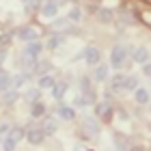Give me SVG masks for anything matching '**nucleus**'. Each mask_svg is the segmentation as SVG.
Returning <instances> with one entry per match:
<instances>
[{
  "instance_id": "28",
  "label": "nucleus",
  "mask_w": 151,
  "mask_h": 151,
  "mask_svg": "<svg viewBox=\"0 0 151 151\" xmlns=\"http://www.w3.org/2000/svg\"><path fill=\"white\" fill-rule=\"evenodd\" d=\"M97 15H99L101 22H110V19H112V13H110V11H106V9H101V11L97 13Z\"/></svg>"
},
{
  "instance_id": "4",
  "label": "nucleus",
  "mask_w": 151,
  "mask_h": 151,
  "mask_svg": "<svg viewBox=\"0 0 151 151\" xmlns=\"http://www.w3.org/2000/svg\"><path fill=\"white\" fill-rule=\"evenodd\" d=\"M82 58H84L88 65H95V67H97V65H99V58H101V52L97 50V47L88 45V47H84V52H82Z\"/></svg>"
},
{
  "instance_id": "20",
  "label": "nucleus",
  "mask_w": 151,
  "mask_h": 151,
  "mask_svg": "<svg viewBox=\"0 0 151 151\" xmlns=\"http://www.w3.org/2000/svg\"><path fill=\"white\" fill-rule=\"evenodd\" d=\"M39 95H41V88H30L28 93H24V99L26 101H30V104H35V101H39Z\"/></svg>"
},
{
  "instance_id": "7",
  "label": "nucleus",
  "mask_w": 151,
  "mask_h": 151,
  "mask_svg": "<svg viewBox=\"0 0 151 151\" xmlns=\"http://www.w3.org/2000/svg\"><path fill=\"white\" fill-rule=\"evenodd\" d=\"M56 114L60 116V119H65V121H71V119H76V110L71 106H67V104H58V108H56Z\"/></svg>"
},
{
  "instance_id": "10",
  "label": "nucleus",
  "mask_w": 151,
  "mask_h": 151,
  "mask_svg": "<svg viewBox=\"0 0 151 151\" xmlns=\"http://www.w3.org/2000/svg\"><path fill=\"white\" fill-rule=\"evenodd\" d=\"M56 13H58V4L56 2H45L41 6V15L43 17H54Z\"/></svg>"
},
{
  "instance_id": "26",
  "label": "nucleus",
  "mask_w": 151,
  "mask_h": 151,
  "mask_svg": "<svg viewBox=\"0 0 151 151\" xmlns=\"http://www.w3.org/2000/svg\"><path fill=\"white\" fill-rule=\"evenodd\" d=\"M73 106H80V108H84V106H88V99L84 97V95H78V97L73 99Z\"/></svg>"
},
{
  "instance_id": "2",
  "label": "nucleus",
  "mask_w": 151,
  "mask_h": 151,
  "mask_svg": "<svg viewBox=\"0 0 151 151\" xmlns=\"http://www.w3.org/2000/svg\"><path fill=\"white\" fill-rule=\"evenodd\" d=\"M41 50H43V45H41L39 41H35V43H28V45L24 47V58H22V63H24V65H30L32 60L39 58Z\"/></svg>"
},
{
  "instance_id": "29",
  "label": "nucleus",
  "mask_w": 151,
  "mask_h": 151,
  "mask_svg": "<svg viewBox=\"0 0 151 151\" xmlns=\"http://www.w3.org/2000/svg\"><path fill=\"white\" fill-rule=\"evenodd\" d=\"M63 41H65V39L60 37V35H58V37H52V39H50V43H47V47H58L60 43H63Z\"/></svg>"
},
{
  "instance_id": "23",
  "label": "nucleus",
  "mask_w": 151,
  "mask_h": 151,
  "mask_svg": "<svg viewBox=\"0 0 151 151\" xmlns=\"http://www.w3.org/2000/svg\"><path fill=\"white\" fill-rule=\"evenodd\" d=\"M17 97H19V95H17V91H15V88H11V91H6V93H4V104H6V106L15 104V101H17Z\"/></svg>"
},
{
  "instance_id": "3",
  "label": "nucleus",
  "mask_w": 151,
  "mask_h": 151,
  "mask_svg": "<svg viewBox=\"0 0 151 151\" xmlns=\"http://www.w3.org/2000/svg\"><path fill=\"white\" fill-rule=\"evenodd\" d=\"M17 37L26 41V43H35V41L39 39V30L35 28V26H22V28L17 30Z\"/></svg>"
},
{
  "instance_id": "33",
  "label": "nucleus",
  "mask_w": 151,
  "mask_h": 151,
  "mask_svg": "<svg viewBox=\"0 0 151 151\" xmlns=\"http://www.w3.org/2000/svg\"><path fill=\"white\" fill-rule=\"evenodd\" d=\"M149 110H151V101H149Z\"/></svg>"
},
{
  "instance_id": "11",
  "label": "nucleus",
  "mask_w": 151,
  "mask_h": 151,
  "mask_svg": "<svg viewBox=\"0 0 151 151\" xmlns=\"http://www.w3.org/2000/svg\"><path fill=\"white\" fill-rule=\"evenodd\" d=\"M123 86H125V76L123 73H116L110 78V88L112 91H123Z\"/></svg>"
},
{
  "instance_id": "21",
  "label": "nucleus",
  "mask_w": 151,
  "mask_h": 151,
  "mask_svg": "<svg viewBox=\"0 0 151 151\" xmlns=\"http://www.w3.org/2000/svg\"><path fill=\"white\" fill-rule=\"evenodd\" d=\"M95 112H97L99 116H110L112 110H110V104H106V101H101V104L95 106Z\"/></svg>"
},
{
  "instance_id": "15",
  "label": "nucleus",
  "mask_w": 151,
  "mask_h": 151,
  "mask_svg": "<svg viewBox=\"0 0 151 151\" xmlns=\"http://www.w3.org/2000/svg\"><path fill=\"white\" fill-rule=\"evenodd\" d=\"M65 93H67V84H65V82H60V84H54V88H52V97L54 99H63L65 97Z\"/></svg>"
},
{
  "instance_id": "31",
  "label": "nucleus",
  "mask_w": 151,
  "mask_h": 151,
  "mask_svg": "<svg viewBox=\"0 0 151 151\" xmlns=\"http://www.w3.org/2000/svg\"><path fill=\"white\" fill-rule=\"evenodd\" d=\"M129 151H145V147H132Z\"/></svg>"
},
{
  "instance_id": "25",
  "label": "nucleus",
  "mask_w": 151,
  "mask_h": 151,
  "mask_svg": "<svg viewBox=\"0 0 151 151\" xmlns=\"http://www.w3.org/2000/svg\"><path fill=\"white\" fill-rule=\"evenodd\" d=\"M15 147H17V142H13L9 136L2 140V149H4V151H15Z\"/></svg>"
},
{
  "instance_id": "22",
  "label": "nucleus",
  "mask_w": 151,
  "mask_h": 151,
  "mask_svg": "<svg viewBox=\"0 0 151 151\" xmlns=\"http://www.w3.org/2000/svg\"><path fill=\"white\" fill-rule=\"evenodd\" d=\"M50 69H52V65L47 63V60H41V63L35 65V73L39 76V78H41V76H45V71H50Z\"/></svg>"
},
{
  "instance_id": "30",
  "label": "nucleus",
  "mask_w": 151,
  "mask_h": 151,
  "mask_svg": "<svg viewBox=\"0 0 151 151\" xmlns=\"http://www.w3.org/2000/svg\"><path fill=\"white\" fill-rule=\"evenodd\" d=\"M142 73H145L147 78H151V63H145V65H142Z\"/></svg>"
},
{
  "instance_id": "19",
  "label": "nucleus",
  "mask_w": 151,
  "mask_h": 151,
  "mask_svg": "<svg viewBox=\"0 0 151 151\" xmlns=\"http://www.w3.org/2000/svg\"><path fill=\"white\" fill-rule=\"evenodd\" d=\"M84 129H86V134H99V123L97 121H93V119H86V123H84Z\"/></svg>"
},
{
  "instance_id": "13",
  "label": "nucleus",
  "mask_w": 151,
  "mask_h": 151,
  "mask_svg": "<svg viewBox=\"0 0 151 151\" xmlns=\"http://www.w3.org/2000/svg\"><path fill=\"white\" fill-rule=\"evenodd\" d=\"M45 114V104L43 101H35V104H32V108H30V116H35V119H41V116Z\"/></svg>"
},
{
  "instance_id": "12",
  "label": "nucleus",
  "mask_w": 151,
  "mask_h": 151,
  "mask_svg": "<svg viewBox=\"0 0 151 151\" xmlns=\"http://www.w3.org/2000/svg\"><path fill=\"white\" fill-rule=\"evenodd\" d=\"M134 97H136V101H138V104H142V106L151 101V97H149V91H147V88H142V86H138V88L134 91Z\"/></svg>"
},
{
  "instance_id": "14",
  "label": "nucleus",
  "mask_w": 151,
  "mask_h": 151,
  "mask_svg": "<svg viewBox=\"0 0 151 151\" xmlns=\"http://www.w3.org/2000/svg\"><path fill=\"white\" fill-rule=\"evenodd\" d=\"M108 71H110V67H108V65H97V67H95V71H93V78L101 82V80L108 78Z\"/></svg>"
},
{
  "instance_id": "1",
  "label": "nucleus",
  "mask_w": 151,
  "mask_h": 151,
  "mask_svg": "<svg viewBox=\"0 0 151 151\" xmlns=\"http://www.w3.org/2000/svg\"><path fill=\"white\" fill-rule=\"evenodd\" d=\"M125 58H127V47L125 45H114L110 50V67H114V69H121L125 65Z\"/></svg>"
},
{
  "instance_id": "8",
  "label": "nucleus",
  "mask_w": 151,
  "mask_h": 151,
  "mask_svg": "<svg viewBox=\"0 0 151 151\" xmlns=\"http://www.w3.org/2000/svg\"><path fill=\"white\" fill-rule=\"evenodd\" d=\"M132 58H134V63H138V65L149 63V52H147V47H136L134 54H132Z\"/></svg>"
},
{
  "instance_id": "6",
  "label": "nucleus",
  "mask_w": 151,
  "mask_h": 151,
  "mask_svg": "<svg viewBox=\"0 0 151 151\" xmlns=\"http://www.w3.org/2000/svg\"><path fill=\"white\" fill-rule=\"evenodd\" d=\"M26 140H28L30 145H41V142L45 140L43 129H41V127H37V129H28V132H26Z\"/></svg>"
},
{
  "instance_id": "18",
  "label": "nucleus",
  "mask_w": 151,
  "mask_h": 151,
  "mask_svg": "<svg viewBox=\"0 0 151 151\" xmlns=\"http://www.w3.org/2000/svg\"><path fill=\"white\" fill-rule=\"evenodd\" d=\"M54 84H56L54 78H52V76H47V73L39 78V88H54Z\"/></svg>"
},
{
  "instance_id": "24",
  "label": "nucleus",
  "mask_w": 151,
  "mask_h": 151,
  "mask_svg": "<svg viewBox=\"0 0 151 151\" xmlns=\"http://www.w3.org/2000/svg\"><path fill=\"white\" fill-rule=\"evenodd\" d=\"M80 17H82V11L78 9V6H73V9L69 11V15H67L69 22H80Z\"/></svg>"
},
{
  "instance_id": "17",
  "label": "nucleus",
  "mask_w": 151,
  "mask_h": 151,
  "mask_svg": "<svg viewBox=\"0 0 151 151\" xmlns=\"http://www.w3.org/2000/svg\"><path fill=\"white\" fill-rule=\"evenodd\" d=\"M9 138L13 142H19V140L24 138V127H11L9 129Z\"/></svg>"
},
{
  "instance_id": "16",
  "label": "nucleus",
  "mask_w": 151,
  "mask_h": 151,
  "mask_svg": "<svg viewBox=\"0 0 151 151\" xmlns=\"http://www.w3.org/2000/svg\"><path fill=\"white\" fill-rule=\"evenodd\" d=\"M138 88V78L136 76H125V86L123 91H136Z\"/></svg>"
},
{
  "instance_id": "27",
  "label": "nucleus",
  "mask_w": 151,
  "mask_h": 151,
  "mask_svg": "<svg viewBox=\"0 0 151 151\" xmlns=\"http://www.w3.org/2000/svg\"><path fill=\"white\" fill-rule=\"evenodd\" d=\"M9 125H6V123H4V125H0V147H2V140L6 138V136H9Z\"/></svg>"
},
{
  "instance_id": "34",
  "label": "nucleus",
  "mask_w": 151,
  "mask_h": 151,
  "mask_svg": "<svg viewBox=\"0 0 151 151\" xmlns=\"http://www.w3.org/2000/svg\"><path fill=\"white\" fill-rule=\"evenodd\" d=\"M22 2H28V0H22Z\"/></svg>"
},
{
  "instance_id": "9",
  "label": "nucleus",
  "mask_w": 151,
  "mask_h": 151,
  "mask_svg": "<svg viewBox=\"0 0 151 151\" xmlns=\"http://www.w3.org/2000/svg\"><path fill=\"white\" fill-rule=\"evenodd\" d=\"M11 88H13V78H11V73L2 71V73H0V93H6V91H11Z\"/></svg>"
},
{
  "instance_id": "5",
  "label": "nucleus",
  "mask_w": 151,
  "mask_h": 151,
  "mask_svg": "<svg viewBox=\"0 0 151 151\" xmlns=\"http://www.w3.org/2000/svg\"><path fill=\"white\" fill-rule=\"evenodd\" d=\"M41 129H43L45 136L54 134L58 129V119H56V116H43V119H41Z\"/></svg>"
},
{
  "instance_id": "32",
  "label": "nucleus",
  "mask_w": 151,
  "mask_h": 151,
  "mask_svg": "<svg viewBox=\"0 0 151 151\" xmlns=\"http://www.w3.org/2000/svg\"><path fill=\"white\" fill-rule=\"evenodd\" d=\"M2 58H4V52H2V50H0V60H2Z\"/></svg>"
}]
</instances>
